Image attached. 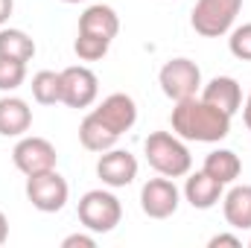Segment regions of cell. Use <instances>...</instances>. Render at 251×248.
I'll return each mask as SVG.
<instances>
[{
  "label": "cell",
  "instance_id": "obj_1",
  "mask_svg": "<svg viewBox=\"0 0 251 248\" xmlns=\"http://www.w3.org/2000/svg\"><path fill=\"white\" fill-rule=\"evenodd\" d=\"M170 123H173V131L190 143H219L231 134V114L207 105L201 97L176 102Z\"/></svg>",
  "mask_w": 251,
  "mask_h": 248
},
{
  "label": "cell",
  "instance_id": "obj_2",
  "mask_svg": "<svg viewBox=\"0 0 251 248\" xmlns=\"http://www.w3.org/2000/svg\"><path fill=\"white\" fill-rule=\"evenodd\" d=\"M143 155L158 175L184 178L193 170V155L176 131H152L143 143Z\"/></svg>",
  "mask_w": 251,
  "mask_h": 248
},
{
  "label": "cell",
  "instance_id": "obj_3",
  "mask_svg": "<svg viewBox=\"0 0 251 248\" xmlns=\"http://www.w3.org/2000/svg\"><path fill=\"white\" fill-rule=\"evenodd\" d=\"M76 213H79V222H82L85 231H91V234H108V231H114L120 225L123 204H120V198L111 190L100 187V190H88L79 198Z\"/></svg>",
  "mask_w": 251,
  "mask_h": 248
},
{
  "label": "cell",
  "instance_id": "obj_4",
  "mask_svg": "<svg viewBox=\"0 0 251 248\" xmlns=\"http://www.w3.org/2000/svg\"><path fill=\"white\" fill-rule=\"evenodd\" d=\"M240 9H243V0H196L190 26L201 38H222L234 29Z\"/></svg>",
  "mask_w": 251,
  "mask_h": 248
},
{
  "label": "cell",
  "instance_id": "obj_5",
  "mask_svg": "<svg viewBox=\"0 0 251 248\" xmlns=\"http://www.w3.org/2000/svg\"><path fill=\"white\" fill-rule=\"evenodd\" d=\"M158 85L164 91L167 99L173 102H181V99H190L201 91V67L193 62V59H170V62L161 67L158 73Z\"/></svg>",
  "mask_w": 251,
  "mask_h": 248
},
{
  "label": "cell",
  "instance_id": "obj_6",
  "mask_svg": "<svg viewBox=\"0 0 251 248\" xmlns=\"http://www.w3.org/2000/svg\"><path fill=\"white\" fill-rule=\"evenodd\" d=\"M67 196H70V187L64 181V175H59L56 170L26 175V198L41 213H59L67 204Z\"/></svg>",
  "mask_w": 251,
  "mask_h": 248
},
{
  "label": "cell",
  "instance_id": "obj_7",
  "mask_svg": "<svg viewBox=\"0 0 251 248\" xmlns=\"http://www.w3.org/2000/svg\"><path fill=\"white\" fill-rule=\"evenodd\" d=\"M12 164L24 173V175H35V173H47L56 170L59 164V152L47 137H35V134H24L15 149H12Z\"/></svg>",
  "mask_w": 251,
  "mask_h": 248
},
{
  "label": "cell",
  "instance_id": "obj_8",
  "mask_svg": "<svg viewBox=\"0 0 251 248\" xmlns=\"http://www.w3.org/2000/svg\"><path fill=\"white\" fill-rule=\"evenodd\" d=\"M100 97V79L91 67L73 64L62 70V102L67 108H88Z\"/></svg>",
  "mask_w": 251,
  "mask_h": 248
},
{
  "label": "cell",
  "instance_id": "obj_9",
  "mask_svg": "<svg viewBox=\"0 0 251 248\" xmlns=\"http://www.w3.org/2000/svg\"><path fill=\"white\" fill-rule=\"evenodd\" d=\"M181 204V190L176 187L173 178H149L140 187V210L149 219H170Z\"/></svg>",
  "mask_w": 251,
  "mask_h": 248
},
{
  "label": "cell",
  "instance_id": "obj_10",
  "mask_svg": "<svg viewBox=\"0 0 251 248\" xmlns=\"http://www.w3.org/2000/svg\"><path fill=\"white\" fill-rule=\"evenodd\" d=\"M97 175L100 181L111 190H120L128 187L137 178V158L128 152V149H105L100 152V161H97Z\"/></svg>",
  "mask_w": 251,
  "mask_h": 248
},
{
  "label": "cell",
  "instance_id": "obj_11",
  "mask_svg": "<svg viewBox=\"0 0 251 248\" xmlns=\"http://www.w3.org/2000/svg\"><path fill=\"white\" fill-rule=\"evenodd\" d=\"M94 114L108 125L111 131L123 134V131H128L131 125L137 123V102H134L128 94H108V97L94 108Z\"/></svg>",
  "mask_w": 251,
  "mask_h": 248
},
{
  "label": "cell",
  "instance_id": "obj_12",
  "mask_svg": "<svg viewBox=\"0 0 251 248\" xmlns=\"http://www.w3.org/2000/svg\"><path fill=\"white\" fill-rule=\"evenodd\" d=\"M199 94L207 105H213V108H219L231 117L243 108V88L234 76H213L207 85H201Z\"/></svg>",
  "mask_w": 251,
  "mask_h": 248
},
{
  "label": "cell",
  "instance_id": "obj_13",
  "mask_svg": "<svg viewBox=\"0 0 251 248\" xmlns=\"http://www.w3.org/2000/svg\"><path fill=\"white\" fill-rule=\"evenodd\" d=\"M225 196V184L216 181L213 175H207L204 170L199 173H187V181H184V198L190 201V207L196 210H210L222 201Z\"/></svg>",
  "mask_w": 251,
  "mask_h": 248
},
{
  "label": "cell",
  "instance_id": "obj_14",
  "mask_svg": "<svg viewBox=\"0 0 251 248\" xmlns=\"http://www.w3.org/2000/svg\"><path fill=\"white\" fill-rule=\"evenodd\" d=\"M32 125V108L21 97H0V137H24Z\"/></svg>",
  "mask_w": 251,
  "mask_h": 248
},
{
  "label": "cell",
  "instance_id": "obj_15",
  "mask_svg": "<svg viewBox=\"0 0 251 248\" xmlns=\"http://www.w3.org/2000/svg\"><path fill=\"white\" fill-rule=\"evenodd\" d=\"M79 32H88V35H100V38L114 41L117 32H120V18H117V12L111 6L94 3V6H88L79 15Z\"/></svg>",
  "mask_w": 251,
  "mask_h": 248
},
{
  "label": "cell",
  "instance_id": "obj_16",
  "mask_svg": "<svg viewBox=\"0 0 251 248\" xmlns=\"http://www.w3.org/2000/svg\"><path fill=\"white\" fill-rule=\"evenodd\" d=\"M225 222L234 231H251V184H234L222 196Z\"/></svg>",
  "mask_w": 251,
  "mask_h": 248
},
{
  "label": "cell",
  "instance_id": "obj_17",
  "mask_svg": "<svg viewBox=\"0 0 251 248\" xmlns=\"http://www.w3.org/2000/svg\"><path fill=\"white\" fill-rule=\"evenodd\" d=\"M117 140H120V134L111 131V128L102 123L94 111L85 114V120L79 123V143H82L88 152H105V149H114Z\"/></svg>",
  "mask_w": 251,
  "mask_h": 248
},
{
  "label": "cell",
  "instance_id": "obj_18",
  "mask_svg": "<svg viewBox=\"0 0 251 248\" xmlns=\"http://www.w3.org/2000/svg\"><path fill=\"white\" fill-rule=\"evenodd\" d=\"M207 175H213L216 181H222V184H234L237 178H240V173H243V161H240V155L237 152H231V149H213L207 158H204V167H201Z\"/></svg>",
  "mask_w": 251,
  "mask_h": 248
},
{
  "label": "cell",
  "instance_id": "obj_19",
  "mask_svg": "<svg viewBox=\"0 0 251 248\" xmlns=\"http://www.w3.org/2000/svg\"><path fill=\"white\" fill-rule=\"evenodd\" d=\"M0 56L18 59V62H32L35 56V41L15 26H0Z\"/></svg>",
  "mask_w": 251,
  "mask_h": 248
},
{
  "label": "cell",
  "instance_id": "obj_20",
  "mask_svg": "<svg viewBox=\"0 0 251 248\" xmlns=\"http://www.w3.org/2000/svg\"><path fill=\"white\" fill-rule=\"evenodd\" d=\"M32 99L38 105H56L62 102V70H38L32 76Z\"/></svg>",
  "mask_w": 251,
  "mask_h": 248
},
{
  "label": "cell",
  "instance_id": "obj_21",
  "mask_svg": "<svg viewBox=\"0 0 251 248\" xmlns=\"http://www.w3.org/2000/svg\"><path fill=\"white\" fill-rule=\"evenodd\" d=\"M108 47H111L108 38L88 35V32H76V41H73V53H76L82 62H100V59H105Z\"/></svg>",
  "mask_w": 251,
  "mask_h": 248
},
{
  "label": "cell",
  "instance_id": "obj_22",
  "mask_svg": "<svg viewBox=\"0 0 251 248\" xmlns=\"http://www.w3.org/2000/svg\"><path fill=\"white\" fill-rule=\"evenodd\" d=\"M24 79H26V62L0 56V91H3V94L18 91V88L24 85Z\"/></svg>",
  "mask_w": 251,
  "mask_h": 248
},
{
  "label": "cell",
  "instance_id": "obj_23",
  "mask_svg": "<svg viewBox=\"0 0 251 248\" xmlns=\"http://www.w3.org/2000/svg\"><path fill=\"white\" fill-rule=\"evenodd\" d=\"M228 50H231L234 59L251 62V24L234 26V29L228 32Z\"/></svg>",
  "mask_w": 251,
  "mask_h": 248
},
{
  "label": "cell",
  "instance_id": "obj_24",
  "mask_svg": "<svg viewBox=\"0 0 251 248\" xmlns=\"http://www.w3.org/2000/svg\"><path fill=\"white\" fill-rule=\"evenodd\" d=\"M94 246H97V240L91 234H70V237L62 240V248H94Z\"/></svg>",
  "mask_w": 251,
  "mask_h": 248
},
{
  "label": "cell",
  "instance_id": "obj_25",
  "mask_svg": "<svg viewBox=\"0 0 251 248\" xmlns=\"http://www.w3.org/2000/svg\"><path fill=\"white\" fill-rule=\"evenodd\" d=\"M219 246L243 248V240H240L237 234H216V237H210V243H207V248H219Z\"/></svg>",
  "mask_w": 251,
  "mask_h": 248
},
{
  "label": "cell",
  "instance_id": "obj_26",
  "mask_svg": "<svg viewBox=\"0 0 251 248\" xmlns=\"http://www.w3.org/2000/svg\"><path fill=\"white\" fill-rule=\"evenodd\" d=\"M12 9H15V0H0V26L12 18Z\"/></svg>",
  "mask_w": 251,
  "mask_h": 248
},
{
  "label": "cell",
  "instance_id": "obj_27",
  "mask_svg": "<svg viewBox=\"0 0 251 248\" xmlns=\"http://www.w3.org/2000/svg\"><path fill=\"white\" fill-rule=\"evenodd\" d=\"M9 240V219H6V213L0 210V246Z\"/></svg>",
  "mask_w": 251,
  "mask_h": 248
},
{
  "label": "cell",
  "instance_id": "obj_28",
  "mask_svg": "<svg viewBox=\"0 0 251 248\" xmlns=\"http://www.w3.org/2000/svg\"><path fill=\"white\" fill-rule=\"evenodd\" d=\"M243 120L251 128V94H249V99H246V105H243Z\"/></svg>",
  "mask_w": 251,
  "mask_h": 248
},
{
  "label": "cell",
  "instance_id": "obj_29",
  "mask_svg": "<svg viewBox=\"0 0 251 248\" xmlns=\"http://www.w3.org/2000/svg\"><path fill=\"white\" fill-rule=\"evenodd\" d=\"M62 3H82V0H62Z\"/></svg>",
  "mask_w": 251,
  "mask_h": 248
},
{
  "label": "cell",
  "instance_id": "obj_30",
  "mask_svg": "<svg viewBox=\"0 0 251 248\" xmlns=\"http://www.w3.org/2000/svg\"><path fill=\"white\" fill-rule=\"evenodd\" d=\"M249 248H251V240H249Z\"/></svg>",
  "mask_w": 251,
  "mask_h": 248
}]
</instances>
